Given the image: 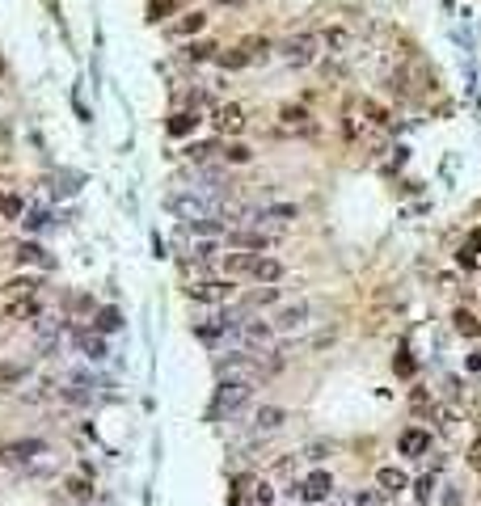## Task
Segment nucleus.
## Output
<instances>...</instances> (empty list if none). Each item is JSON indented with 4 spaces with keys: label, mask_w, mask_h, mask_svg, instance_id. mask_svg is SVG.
Instances as JSON below:
<instances>
[{
    "label": "nucleus",
    "mask_w": 481,
    "mask_h": 506,
    "mask_svg": "<svg viewBox=\"0 0 481 506\" xmlns=\"http://www.w3.org/2000/svg\"><path fill=\"white\" fill-rule=\"evenodd\" d=\"M186 295L198 300V304H228L233 295H237V287L228 283V278H198L186 287Z\"/></svg>",
    "instance_id": "f257e3e1"
},
{
    "label": "nucleus",
    "mask_w": 481,
    "mask_h": 506,
    "mask_svg": "<svg viewBox=\"0 0 481 506\" xmlns=\"http://www.w3.org/2000/svg\"><path fill=\"white\" fill-rule=\"evenodd\" d=\"M249 393H253V384H249V380H224V384L216 388L211 414H233L237 405H245V401H249Z\"/></svg>",
    "instance_id": "f03ea898"
},
{
    "label": "nucleus",
    "mask_w": 481,
    "mask_h": 506,
    "mask_svg": "<svg viewBox=\"0 0 481 506\" xmlns=\"http://www.w3.org/2000/svg\"><path fill=\"white\" fill-rule=\"evenodd\" d=\"M317 34H291V39H283L279 43V55L288 59V64H295V68H304V64H313L317 59Z\"/></svg>",
    "instance_id": "7ed1b4c3"
},
{
    "label": "nucleus",
    "mask_w": 481,
    "mask_h": 506,
    "mask_svg": "<svg viewBox=\"0 0 481 506\" xmlns=\"http://www.w3.org/2000/svg\"><path fill=\"white\" fill-rule=\"evenodd\" d=\"M279 136H317V123L304 106H283L279 110Z\"/></svg>",
    "instance_id": "20e7f679"
},
{
    "label": "nucleus",
    "mask_w": 481,
    "mask_h": 506,
    "mask_svg": "<svg viewBox=\"0 0 481 506\" xmlns=\"http://www.w3.org/2000/svg\"><path fill=\"white\" fill-rule=\"evenodd\" d=\"M295 494H300L304 502H325V498L334 494V477H330L325 468H317V472H308V477L295 485Z\"/></svg>",
    "instance_id": "39448f33"
},
{
    "label": "nucleus",
    "mask_w": 481,
    "mask_h": 506,
    "mask_svg": "<svg viewBox=\"0 0 481 506\" xmlns=\"http://www.w3.org/2000/svg\"><path fill=\"white\" fill-rule=\"evenodd\" d=\"M397 452H401V456H414V460L427 456V452H431V430H422V426L401 430V435H397Z\"/></svg>",
    "instance_id": "423d86ee"
},
{
    "label": "nucleus",
    "mask_w": 481,
    "mask_h": 506,
    "mask_svg": "<svg viewBox=\"0 0 481 506\" xmlns=\"http://www.w3.org/2000/svg\"><path fill=\"white\" fill-rule=\"evenodd\" d=\"M304 325H308V304H304V300L279 308V317H275V329H279V333H295V329H304Z\"/></svg>",
    "instance_id": "0eeeda50"
},
{
    "label": "nucleus",
    "mask_w": 481,
    "mask_h": 506,
    "mask_svg": "<svg viewBox=\"0 0 481 506\" xmlns=\"http://www.w3.org/2000/svg\"><path fill=\"white\" fill-rule=\"evenodd\" d=\"M211 123H216V131H220V136H237L241 127H245V110H241L237 101H228V106H220V110H216V118H211Z\"/></svg>",
    "instance_id": "6e6552de"
},
{
    "label": "nucleus",
    "mask_w": 481,
    "mask_h": 506,
    "mask_svg": "<svg viewBox=\"0 0 481 506\" xmlns=\"http://www.w3.org/2000/svg\"><path fill=\"white\" fill-rule=\"evenodd\" d=\"M300 216V207L295 203H270V207H262V211H253V220L249 224H288Z\"/></svg>",
    "instance_id": "1a4fd4ad"
},
{
    "label": "nucleus",
    "mask_w": 481,
    "mask_h": 506,
    "mask_svg": "<svg viewBox=\"0 0 481 506\" xmlns=\"http://www.w3.org/2000/svg\"><path fill=\"white\" fill-rule=\"evenodd\" d=\"M249 278L253 283H262V287H270V283H279L283 278V262H275V258H253V270H249Z\"/></svg>",
    "instance_id": "9d476101"
},
{
    "label": "nucleus",
    "mask_w": 481,
    "mask_h": 506,
    "mask_svg": "<svg viewBox=\"0 0 481 506\" xmlns=\"http://www.w3.org/2000/svg\"><path fill=\"white\" fill-rule=\"evenodd\" d=\"M241 338H245V346H270V342H275V325L241 321Z\"/></svg>",
    "instance_id": "9b49d317"
},
{
    "label": "nucleus",
    "mask_w": 481,
    "mask_h": 506,
    "mask_svg": "<svg viewBox=\"0 0 481 506\" xmlns=\"http://www.w3.org/2000/svg\"><path fill=\"white\" fill-rule=\"evenodd\" d=\"M376 485H380V494H401V490H410V477H405L397 464H385V468L376 472Z\"/></svg>",
    "instance_id": "f8f14e48"
},
{
    "label": "nucleus",
    "mask_w": 481,
    "mask_h": 506,
    "mask_svg": "<svg viewBox=\"0 0 481 506\" xmlns=\"http://www.w3.org/2000/svg\"><path fill=\"white\" fill-rule=\"evenodd\" d=\"M283 422H288V410H279V405H262V410L253 414V430L270 435V430H279Z\"/></svg>",
    "instance_id": "ddd939ff"
},
{
    "label": "nucleus",
    "mask_w": 481,
    "mask_h": 506,
    "mask_svg": "<svg viewBox=\"0 0 481 506\" xmlns=\"http://www.w3.org/2000/svg\"><path fill=\"white\" fill-rule=\"evenodd\" d=\"M228 241L237 245V249H245V253H253V249H266L275 236H266V232H249V228H241V232H228Z\"/></svg>",
    "instance_id": "4468645a"
},
{
    "label": "nucleus",
    "mask_w": 481,
    "mask_h": 506,
    "mask_svg": "<svg viewBox=\"0 0 481 506\" xmlns=\"http://www.w3.org/2000/svg\"><path fill=\"white\" fill-rule=\"evenodd\" d=\"M317 43L330 46V55H342V51L350 46V30H346V26H325V30L317 34Z\"/></svg>",
    "instance_id": "2eb2a0df"
},
{
    "label": "nucleus",
    "mask_w": 481,
    "mask_h": 506,
    "mask_svg": "<svg viewBox=\"0 0 481 506\" xmlns=\"http://www.w3.org/2000/svg\"><path fill=\"white\" fill-rule=\"evenodd\" d=\"M452 325H456L460 338H477V333H481V321L469 313V308H456V313H452Z\"/></svg>",
    "instance_id": "dca6fc26"
},
{
    "label": "nucleus",
    "mask_w": 481,
    "mask_h": 506,
    "mask_svg": "<svg viewBox=\"0 0 481 506\" xmlns=\"http://www.w3.org/2000/svg\"><path fill=\"white\" fill-rule=\"evenodd\" d=\"M64 494L76 498V502H89V498H93V485H89V477H68V481H64Z\"/></svg>",
    "instance_id": "f3484780"
},
{
    "label": "nucleus",
    "mask_w": 481,
    "mask_h": 506,
    "mask_svg": "<svg viewBox=\"0 0 481 506\" xmlns=\"http://www.w3.org/2000/svg\"><path fill=\"white\" fill-rule=\"evenodd\" d=\"M253 258H258V253H245V249H241V253H228V258H224V270H228V275H249V270H253Z\"/></svg>",
    "instance_id": "a211bd4d"
},
{
    "label": "nucleus",
    "mask_w": 481,
    "mask_h": 506,
    "mask_svg": "<svg viewBox=\"0 0 481 506\" xmlns=\"http://www.w3.org/2000/svg\"><path fill=\"white\" fill-rule=\"evenodd\" d=\"M203 26H207V13H186V17L173 26V34H198Z\"/></svg>",
    "instance_id": "6ab92c4d"
},
{
    "label": "nucleus",
    "mask_w": 481,
    "mask_h": 506,
    "mask_svg": "<svg viewBox=\"0 0 481 506\" xmlns=\"http://www.w3.org/2000/svg\"><path fill=\"white\" fill-rule=\"evenodd\" d=\"M194 123H198L194 114H173V118H169V136H191Z\"/></svg>",
    "instance_id": "aec40b11"
},
{
    "label": "nucleus",
    "mask_w": 481,
    "mask_h": 506,
    "mask_svg": "<svg viewBox=\"0 0 481 506\" xmlns=\"http://www.w3.org/2000/svg\"><path fill=\"white\" fill-rule=\"evenodd\" d=\"M191 232H198V236H220L224 232V220H191Z\"/></svg>",
    "instance_id": "412c9836"
},
{
    "label": "nucleus",
    "mask_w": 481,
    "mask_h": 506,
    "mask_svg": "<svg viewBox=\"0 0 481 506\" xmlns=\"http://www.w3.org/2000/svg\"><path fill=\"white\" fill-rule=\"evenodd\" d=\"M123 317H118V308H101L97 313V333H110V329H118Z\"/></svg>",
    "instance_id": "4be33fe9"
},
{
    "label": "nucleus",
    "mask_w": 481,
    "mask_h": 506,
    "mask_svg": "<svg viewBox=\"0 0 481 506\" xmlns=\"http://www.w3.org/2000/svg\"><path fill=\"white\" fill-rule=\"evenodd\" d=\"M363 114H368L372 123H380V127H388V123H393V118H388V110H385V106H376L372 97H363Z\"/></svg>",
    "instance_id": "5701e85b"
},
{
    "label": "nucleus",
    "mask_w": 481,
    "mask_h": 506,
    "mask_svg": "<svg viewBox=\"0 0 481 506\" xmlns=\"http://www.w3.org/2000/svg\"><path fill=\"white\" fill-rule=\"evenodd\" d=\"M275 300H279V287H262V291L249 295V308H266V304H275Z\"/></svg>",
    "instance_id": "b1692460"
},
{
    "label": "nucleus",
    "mask_w": 481,
    "mask_h": 506,
    "mask_svg": "<svg viewBox=\"0 0 481 506\" xmlns=\"http://www.w3.org/2000/svg\"><path fill=\"white\" fill-rule=\"evenodd\" d=\"M216 152H220V143H191V148H186L191 161H211Z\"/></svg>",
    "instance_id": "393cba45"
},
{
    "label": "nucleus",
    "mask_w": 481,
    "mask_h": 506,
    "mask_svg": "<svg viewBox=\"0 0 481 506\" xmlns=\"http://www.w3.org/2000/svg\"><path fill=\"white\" fill-rule=\"evenodd\" d=\"M275 502V485H270V481H258V485H253V506H270Z\"/></svg>",
    "instance_id": "a878e982"
},
{
    "label": "nucleus",
    "mask_w": 481,
    "mask_h": 506,
    "mask_svg": "<svg viewBox=\"0 0 481 506\" xmlns=\"http://www.w3.org/2000/svg\"><path fill=\"white\" fill-rule=\"evenodd\" d=\"M220 64H224V68H245V64H249V51H245V46H237V51L220 55Z\"/></svg>",
    "instance_id": "bb28decb"
},
{
    "label": "nucleus",
    "mask_w": 481,
    "mask_h": 506,
    "mask_svg": "<svg viewBox=\"0 0 481 506\" xmlns=\"http://www.w3.org/2000/svg\"><path fill=\"white\" fill-rule=\"evenodd\" d=\"M224 156H228L233 165H245V161H253V152H249L245 143H233V148H224Z\"/></svg>",
    "instance_id": "cd10ccee"
},
{
    "label": "nucleus",
    "mask_w": 481,
    "mask_h": 506,
    "mask_svg": "<svg viewBox=\"0 0 481 506\" xmlns=\"http://www.w3.org/2000/svg\"><path fill=\"white\" fill-rule=\"evenodd\" d=\"M418 502H431V494H435V472H427V477H418Z\"/></svg>",
    "instance_id": "c85d7f7f"
},
{
    "label": "nucleus",
    "mask_w": 481,
    "mask_h": 506,
    "mask_svg": "<svg viewBox=\"0 0 481 506\" xmlns=\"http://www.w3.org/2000/svg\"><path fill=\"white\" fill-rule=\"evenodd\" d=\"M34 287H39L34 278H13V283H9V295H17V300H21V295H30Z\"/></svg>",
    "instance_id": "c756f323"
},
{
    "label": "nucleus",
    "mask_w": 481,
    "mask_h": 506,
    "mask_svg": "<svg viewBox=\"0 0 481 506\" xmlns=\"http://www.w3.org/2000/svg\"><path fill=\"white\" fill-rule=\"evenodd\" d=\"M410 405H414V414H427V410H431V397H427L422 388H414V393H410Z\"/></svg>",
    "instance_id": "7c9ffc66"
},
{
    "label": "nucleus",
    "mask_w": 481,
    "mask_h": 506,
    "mask_svg": "<svg viewBox=\"0 0 481 506\" xmlns=\"http://www.w3.org/2000/svg\"><path fill=\"white\" fill-rule=\"evenodd\" d=\"M0 211H4L9 220H13V216L21 211V198H17V194H4V198H0Z\"/></svg>",
    "instance_id": "2f4dec72"
},
{
    "label": "nucleus",
    "mask_w": 481,
    "mask_h": 506,
    "mask_svg": "<svg viewBox=\"0 0 481 506\" xmlns=\"http://www.w3.org/2000/svg\"><path fill=\"white\" fill-rule=\"evenodd\" d=\"M169 9H173V4H169V0H156V4H152V9H148V21H161V17H165V13H169Z\"/></svg>",
    "instance_id": "473e14b6"
},
{
    "label": "nucleus",
    "mask_w": 481,
    "mask_h": 506,
    "mask_svg": "<svg viewBox=\"0 0 481 506\" xmlns=\"http://www.w3.org/2000/svg\"><path fill=\"white\" fill-rule=\"evenodd\" d=\"M216 46H207V43H194V46H186V59H207Z\"/></svg>",
    "instance_id": "72a5a7b5"
},
{
    "label": "nucleus",
    "mask_w": 481,
    "mask_h": 506,
    "mask_svg": "<svg viewBox=\"0 0 481 506\" xmlns=\"http://www.w3.org/2000/svg\"><path fill=\"white\" fill-rule=\"evenodd\" d=\"M321 72H325V76H342V72H346V68H342V64H338V59H325V64H321Z\"/></svg>",
    "instance_id": "f704fd0d"
},
{
    "label": "nucleus",
    "mask_w": 481,
    "mask_h": 506,
    "mask_svg": "<svg viewBox=\"0 0 481 506\" xmlns=\"http://www.w3.org/2000/svg\"><path fill=\"white\" fill-rule=\"evenodd\" d=\"M456 262H460L465 270H473V266H477V258H473V249H460V253H456Z\"/></svg>",
    "instance_id": "c9c22d12"
},
{
    "label": "nucleus",
    "mask_w": 481,
    "mask_h": 506,
    "mask_svg": "<svg viewBox=\"0 0 481 506\" xmlns=\"http://www.w3.org/2000/svg\"><path fill=\"white\" fill-rule=\"evenodd\" d=\"M325 456H330V447H325V443H313V447H308V460H325Z\"/></svg>",
    "instance_id": "e433bc0d"
},
{
    "label": "nucleus",
    "mask_w": 481,
    "mask_h": 506,
    "mask_svg": "<svg viewBox=\"0 0 481 506\" xmlns=\"http://www.w3.org/2000/svg\"><path fill=\"white\" fill-rule=\"evenodd\" d=\"M393 368L401 371V375H410V371H414V363H410V359H405V355H401V359H397V363H393Z\"/></svg>",
    "instance_id": "4c0bfd02"
},
{
    "label": "nucleus",
    "mask_w": 481,
    "mask_h": 506,
    "mask_svg": "<svg viewBox=\"0 0 481 506\" xmlns=\"http://www.w3.org/2000/svg\"><path fill=\"white\" fill-rule=\"evenodd\" d=\"M355 506H376V494H359V498H355Z\"/></svg>",
    "instance_id": "58836bf2"
},
{
    "label": "nucleus",
    "mask_w": 481,
    "mask_h": 506,
    "mask_svg": "<svg viewBox=\"0 0 481 506\" xmlns=\"http://www.w3.org/2000/svg\"><path fill=\"white\" fill-rule=\"evenodd\" d=\"M443 506H460V494L452 490V494H443Z\"/></svg>",
    "instance_id": "ea45409f"
},
{
    "label": "nucleus",
    "mask_w": 481,
    "mask_h": 506,
    "mask_svg": "<svg viewBox=\"0 0 481 506\" xmlns=\"http://www.w3.org/2000/svg\"><path fill=\"white\" fill-rule=\"evenodd\" d=\"M473 468L481 472V447H473Z\"/></svg>",
    "instance_id": "a19ab883"
},
{
    "label": "nucleus",
    "mask_w": 481,
    "mask_h": 506,
    "mask_svg": "<svg viewBox=\"0 0 481 506\" xmlns=\"http://www.w3.org/2000/svg\"><path fill=\"white\" fill-rule=\"evenodd\" d=\"M224 4H241V0H224Z\"/></svg>",
    "instance_id": "79ce46f5"
}]
</instances>
